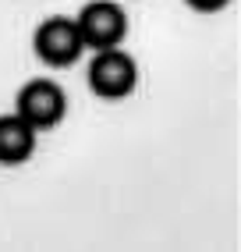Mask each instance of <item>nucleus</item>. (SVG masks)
<instances>
[{
	"instance_id": "obj_1",
	"label": "nucleus",
	"mask_w": 241,
	"mask_h": 252,
	"mask_svg": "<svg viewBox=\"0 0 241 252\" xmlns=\"http://www.w3.org/2000/svg\"><path fill=\"white\" fill-rule=\"evenodd\" d=\"M135 82H139V68L124 50L117 46L96 50V57L89 64V89L99 99H124L135 89Z\"/></svg>"
},
{
	"instance_id": "obj_2",
	"label": "nucleus",
	"mask_w": 241,
	"mask_h": 252,
	"mask_svg": "<svg viewBox=\"0 0 241 252\" xmlns=\"http://www.w3.org/2000/svg\"><path fill=\"white\" fill-rule=\"evenodd\" d=\"M75 25H78L82 43L92 46V50L120 46V39H124V32H128V18L114 0H92V4H85L78 11Z\"/></svg>"
},
{
	"instance_id": "obj_3",
	"label": "nucleus",
	"mask_w": 241,
	"mask_h": 252,
	"mask_svg": "<svg viewBox=\"0 0 241 252\" xmlns=\"http://www.w3.org/2000/svg\"><path fill=\"white\" fill-rule=\"evenodd\" d=\"M32 46H36V57L43 64H50V68H71L85 50L75 18H46L36 29Z\"/></svg>"
},
{
	"instance_id": "obj_4",
	"label": "nucleus",
	"mask_w": 241,
	"mask_h": 252,
	"mask_svg": "<svg viewBox=\"0 0 241 252\" xmlns=\"http://www.w3.org/2000/svg\"><path fill=\"white\" fill-rule=\"evenodd\" d=\"M64 89L50 78H32L29 86L18 89V99H14V114L25 117V121L43 131V128H54L60 117H64Z\"/></svg>"
},
{
	"instance_id": "obj_5",
	"label": "nucleus",
	"mask_w": 241,
	"mask_h": 252,
	"mask_svg": "<svg viewBox=\"0 0 241 252\" xmlns=\"http://www.w3.org/2000/svg\"><path fill=\"white\" fill-rule=\"evenodd\" d=\"M36 149V128L18 114L0 117V163H22Z\"/></svg>"
},
{
	"instance_id": "obj_6",
	"label": "nucleus",
	"mask_w": 241,
	"mask_h": 252,
	"mask_svg": "<svg viewBox=\"0 0 241 252\" xmlns=\"http://www.w3.org/2000/svg\"><path fill=\"white\" fill-rule=\"evenodd\" d=\"M184 4L192 7V11H220L227 0H184Z\"/></svg>"
}]
</instances>
